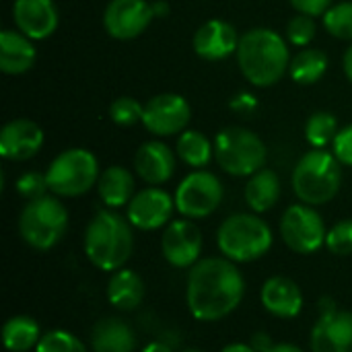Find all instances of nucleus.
Segmentation results:
<instances>
[{
	"label": "nucleus",
	"instance_id": "obj_3",
	"mask_svg": "<svg viewBox=\"0 0 352 352\" xmlns=\"http://www.w3.org/2000/svg\"><path fill=\"white\" fill-rule=\"evenodd\" d=\"M237 64L243 76L256 87H272L289 70L291 58L285 39L272 29H252L239 37Z\"/></svg>",
	"mask_w": 352,
	"mask_h": 352
},
{
	"label": "nucleus",
	"instance_id": "obj_20",
	"mask_svg": "<svg viewBox=\"0 0 352 352\" xmlns=\"http://www.w3.org/2000/svg\"><path fill=\"white\" fill-rule=\"evenodd\" d=\"M134 169L140 179L151 186H161L169 182L175 173V155L171 148L159 140L144 142L134 155Z\"/></svg>",
	"mask_w": 352,
	"mask_h": 352
},
{
	"label": "nucleus",
	"instance_id": "obj_25",
	"mask_svg": "<svg viewBox=\"0 0 352 352\" xmlns=\"http://www.w3.org/2000/svg\"><path fill=\"white\" fill-rule=\"evenodd\" d=\"M280 198V179L272 169H260L250 175L245 186V202L254 212H266L276 206Z\"/></svg>",
	"mask_w": 352,
	"mask_h": 352
},
{
	"label": "nucleus",
	"instance_id": "obj_1",
	"mask_svg": "<svg viewBox=\"0 0 352 352\" xmlns=\"http://www.w3.org/2000/svg\"><path fill=\"white\" fill-rule=\"evenodd\" d=\"M243 295V274L227 258H200L188 272L186 303L198 322L225 320L241 305Z\"/></svg>",
	"mask_w": 352,
	"mask_h": 352
},
{
	"label": "nucleus",
	"instance_id": "obj_45",
	"mask_svg": "<svg viewBox=\"0 0 352 352\" xmlns=\"http://www.w3.org/2000/svg\"><path fill=\"white\" fill-rule=\"evenodd\" d=\"M184 352H204V351H196V349H190V351H184Z\"/></svg>",
	"mask_w": 352,
	"mask_h": 352
},
{
	"label": "nucleus",
	"instance_id": "obj_41",
	"mask_svg": "<svg viewBox=\"0 0 352 352\" xmlns=\"http://www.w3.org/2000/svg\"><path fill=\"white\" fill-rule=\"evenodd\" d=\"M153 12H155V16H165L169 12V4L165 0H155L153 2Z\"/></svg>",
	"mask_w": 352,
	"mask_h": 352
},
{
	"label": "nucleus",
	"instance_id": "obj_11",
	"mask_svg": "<svg viewBox=\"0 0 352 352\" xmlns=\"http://www.w3.org/2000/svg\"><path fill=\"white\" fill-rule=\"evenodd\" d=\"M163 258L173 268H192L202 254V233L192 219L171 221L161 237Z\"/></svg>",
	"mask_w": 352,
	"mask_h": 352
},
{
	"label": "nucleus",
	"instance_id": "obj_5",
	"mask_svg": "<svg viewBox=\"0 0 352 352\" xmlns=\"http://www.w3.org/2000/svg\"><path fill=\"white\" fill-rule=\"evenodd\" d=\"M342 163L334 153L314 148L305 153L293 171V190L303 204L320 206L330 202L342 184Z\"/></svg>",
	"mask_w": 352,
	"mask_h": 352
},
{
	"label": "nucleus",
	"instance_id": "obj_7",
	"mask_svg": "<svg viewBox=\"0 0 352 352\" xmlns=\"http://www.w3.org/2000/svg\"><path fill=\"white\" fill-rule=\"evenodd\" d=\"M214 159L229 175L248 177L264 169L266 146L258 134L239 126H231L219 132L214 140Z\"/></svg>",
	"mask_w": 352,
	"mask_h": 352
},
{
	"label": "nucleus",
	"instance_id": "obj_2",
	"mask_svg": "<svg viewBox=\"0 0 352 352\" xmlns=\"http://www.w3.org/2000/svg\"><path fill=\"white\" fill-rule=\"evenodd\" d=\"M85 256L103 270L116 272L124 268L134 252V235L128 219L113 210H99L85 229Z\"/></svg>",
	"mask_w": 352,
	"mask_h": 352
},
{
	"label": "nucleus",
	"instance_id": "obj_34",
	"mask_svg": "<svg viewBox=\"0 0 352 352\" xmlns=\"http://www.w3.org/2000/svg\"><path fill=\"white\" fill-rule=\"evenodd\" d=\"M287 37L293 45L299 47H307L314 37H316V21L309 14L299 12L297 16H293L287 25Z\"/></svg>",
	"mask_w": 352,
	"mask_h": 352
},
{
	"label": "nucleus",
	"instance_id": "obj_14",
	"mask_svg": "<svg viewBox=\"0 0 352 352\" xmlns=\"http://www.w3.org/2000/svg\"><path fill=\"white\" fill-rule=\"evenodd\" d=\"M173 210H175V198H171L159 186H153L134 194V198L128 204L126 219L134 229L155 231L165 227V223H169Z\"/></svg>",
	"mask_w": 352,
	"mask_h": 352
},
{
	"label": "nucleus",
	"instance_id": "obj_39",
	"mask_svg": "<svg viewBox=\"0 0 352 352\" xmlns=\"http://www.w3.org/2000/svg\"><path fill=\"white\" fill-rule=\"evenodd\" d=\"M252 346H254V351L256 352H268L274 344H272V338L266 334V332H256L254 336H252V342H250Z\"/></svg>",
	"mask_w": 352,
	"mask_h": 352
},
{
	"label": "nucleus",
	"instance_id": "obj_15",
	"mask_svg": "<svg viewBox=\"0 0 352 352\" xmlns=\"http://www.w3.org/2000/svg\"><path fill=\"white\" fill-rule=\"evenodd\" d=\"M309 344L311 352H352V311L322 314Z\"/></svg>",
	"mask_w": 352,
	"mask_h": 352
},
{
	"label": "nucleus",
	"instance_id": "obj_17",
	"mask_svg": "<svg viewBox=\"0 0 352 352\" xmlns=\"http://www.w3.org/2000/svg\"><path fill=\"white\" fill-rule=\"evenodd\" d=\"M43 144L41 128L25 118L8 122L0 132V153L10 161H27L39 153Z\"/></svg>",
	"mask_w": 352,
	"mask_h": 352
},
{
	"label": "nucleus",
	"instance_id": "obj_40",
	"mask_svg": "<svg viewBox=\"0 0 352 352\" xmlns=\"http://www.w3.org/2000/svg\"><path fill=\"white\" fill-rule=\"evenodd\" d=\"M221 352H256V351H254V346H252V344H248V342H231V344H227V346H225Z\"/></svg>",
	"mask_w": 352,
	"mask_h": 352
},
{
	"label": "nucleus",
	"instance_id": "obj_35",
	"mask_svg": "<svg viewBox=\"0 0 352 352\" xmlns=\"http://www.w3.org/2000/svg\"><path fill=\"white\" fill-rule=\"evenodd\" d=\"M14 188H16L19 196H23L27 202L45 196V192L50 190L47 177L41 175V173H37V171H27V173H23V175L16 179Z\"/></svg>",
	"mask_w": 352,
	"mask_h": 352
},
{
	"label": "nucleus",
	"instance_id": "obj_44",
	"mask_svg": "<svg viewBox=\"0 0 352 352\" xmlns=\"http://www.w3.org/2000/svg\"><path fill=\"white\" fill-rule=\"evenodd\" d=\"M344 72H346L349 80L352 82V45L351 50L346 52V56H344Z\"/></svg>",
	"mask_w": 352,
	"mask_h": 352
},
{
	"label": "nucleus",
	"instance_id": "obj_8",
	"mask_svg": "<svg viewBox=\"0 0 352 352\" xmlns=\"http://www.w3.org/2000/svg\"><path fill=\"white\" fill-rule=\"evenodd\" d=\"M45 177L54 196L76 198L99 182V163L87 148H68L52 161Z\"/></svg>",
	"mask_w": 352,
	"mask_h": 352
},
{
	"label": "nucleus",
	"instance_id": "obj_19",
	"mask_svg": "<svg viewBox=\"0 0 352 352\" xmlns=\"http://www.w3.org/2000/svg\"><path fill=\"white\" fill-rule=\"evenodd\" d=\"M260 301L264 309L280 320H293L303 309L301 287L287 276H272L262 285Z\"/></svg>",
	"mask_w": 352,
	"mask_h": 352
},
{
	"label": "nucleus",
	"instance_id": "obj_38",
	"mask_svg": "<svg viewBox=\"0 0 352 352\" xmlns=\"http://www.w3.org/2000/svg\"><path fill=\"white\" fill-rule=\"evenodd\" d=\"M231 109L235 111V113H239V116H252V113H256V109H258V101H256V97L254 95H250V93H239L235 99H231Z\"/></svg>",
	"mask_w": 352,
	"mask_h": 352
},
{
	"label": "nucleus",
	"instance_id": "obj_42",
	"mask_svg": "<svg viewBox=\"0 0 352 352\" xmlns=\"http://www.w3.org/2000/svg\"><path fill=\"white\" fill-rule=\"evenodd\" d=\"M142 352H173L171 351V346L169 344H165V342H151V344H146Z\"/></svg>",
	"mask_w": 352,
	"mask_h": 352
},
{
	"label": "nucleus",
	"instance_id": "obj_36",
	"mask_svg": "<svg viewBox=\"0 0 352 352\" xmlns=\"http://www.w3.org/2000/svg\"><path fill=\"white\" fill-rule=\"evenodd\" d=\"M332 146H334L336 159H338L342 165L352 167V124L351 126H346V128H342V130L336 134Z\"/></svg>",
	"mask_w": 352,
	"mask_h": 352
},
{
	"label": "nucleus",
	"instance_id": "obj_22",
	"mask_svg": "<svg viewBox=\"0 0 352 352\" xmlns=\"http://www.w3.org/2000/svg\"><path fill=\"white\" fill-rule=\"evenodd\" d=\"M35 62V47L31 37L16 31L0 33V70L4 74H23Z\"/></svg>",
	"mask_w": 352,
	"mask_h": 352
},
{
	"label": "nucleus",
	"instance_id": "obj_30",
	"mask_svg": "<svg viewBox=\"0 0 352 352\" xmlns=\"http://www.w3.org/2000/svg\"><path fill=\"white\" fill-rule=\"evenodd\" d=\"M324 27L338 39L352 41V2H340L326 10Z\"/></svg>",
	"mask_w": 352,
	"mask_h": 352
},
{
	"label": "nucleus",
	"instance_id": "obj_43",
	"mask_svg": "<svg viewBox=\"0 0 352 352\" xmlns=\"http://www.w3.org/2000/svg\"><path fill=\"white\" fill-rule=\"evenodd\" d=\"M268 352H303L299 346H295V344H287V342H283V344H274L272 349Z\"/></svg>",
	"mask_w": 352,
	"mask_h": 352
},
{
	"label": "nucleus",
	"instance_id": "obj_12",
	"mask_svg": "<svg viewBox=\"0 0 352 352\" xmlns=\"http://www.w3.org/2000/svg\"><path fill=\"white\" fill-rule=\"evenodd\" d=\"M192 118L190 103L175 93H163L153 97L144 105L142 124L157 136H173L182 132Z\"/></svg>",
	"mask_w": 352,
	"mask_h": 352
},
{
	"label": "nucleus",
	"instance_id": "obj_37",
	"mask_svg": "<svg viewBox=\"0 0 352 352\" xmlns=\"http://www.w3.org/2000/svg\"><path fill=\"white\" fill-rule=\"evenodd\" d=\"M291 4L303 12V14H309V16H324L326 10L332 6V0H291Z\"/></svg>",
	"mask_w": 352,
	"mask_h": 352
},
{
	"label": "nucleus",
	"instance_id": "obj_31",
	"mask_svg": "<svg viewBox=\"0 0 352 352\" xmlns=\"http://www.w3.org/2000/svg\"><path fill=\"white\" fill-rule=\"evenodd\" d=\"M33 352H87V346L80 338L66 330H50L41 336Z\"/></svg>",
	"mask_w": 352,
	"mask_h": 352
},
{
	"label": "nucleus",
	"instance_id": "obj_29",
	"mask_svg": "<svg viewBox=\"0 0 352 352\" xmlns=\"http://www.w3.org/2000/svg\"><path fill=\"white\" fill-rule=\"evenodd\" d=\"M338 122L332 113L328 111H318L314 113L307 124H305V138L314 148H324L330 142H334L338 134Z\"/></svg>",
	"mask_w": 352,
	"mask_h": 352
},
{
	"label": "nucleus",
	"instance_id": "obj_23",
	"mask_svg": "<svg viewBox=\"0 0 352 352\" xmlns=\"http://www.w3.org/2000/svg\"><path fill=\"white\" fill-rule=\"evenodd\" d=\"M144 280L130 268L111 272L107 283V301L120 311H132L144 301Z\"/></svg>",
	"mask_w": 352,
	"mask_h": 352
},
{
	"label": "nucleus",
	"instance_id": "obj_27",
	"mask_svg": "<svg viewBox=\"0 0 352 352\" xmlns=\"http://www.w3.org/2000/svg\"><path fill=\"white\" fill-rule=\"evenodd\" d=\"M328 70V56L322 50H301L289 64L291 78L299 85L318 82Z\"/></svg>",
	"mask_w": 352,
	"mask_h": 352
},
{
	"label": "nucleus",
	"instance_id": "obj_28",
	"mask_svg": "<svg viewBox=\"0 0 352 352\" xmlns=\"http://www.w3.org/2000/svg\"><path fill=\"white\" fill-rule=\"evenodd\" d=\"M212 142L198 130H186L177 140V157L194 169L206 167L212 161Z\"/></svg>",
	"mask_w": 352,
	"mask_h": 352
},
{
	"label": "nucleus",
	"instance_id": "obj_4",
	"mask_svg": "<svg viewBox=\"0 0 352 352\" xmlns=\"http://www.w3.org/2000/svg\"><path fill=\"white\" fill-rule=\"evenodd\" d=\"M272 231L258 214L237 212L227 217L217 231V245L223 258L235 264L256 262L272 248Z\"/></svg>",
	"mask_w": 352,
	"mask_h": 352
},
{
	"label": "nucleus",
	"instance_id": "obj_33",
	"mask_svg": "<svg viewBox=\"0 0 352 352\" xmlns=\"http://www.w3.org/2000/svg\"><path fill=\"white\" fill-rule=\"evenodd\" d=\"M326 248L334 256H351L352 254V219L338 221L326 235Z\"/></svg>",
	"mask_w": 352,
	"mask_h": 352
},
{
	"label": "nucleus",
	"instance_id": "obj_32",
	"mask_svg": "<svg viewBox=\"0 0 352 352\" xmlns=\"http://www.w3.org/2000/svg\"><path fill=\"white\" fill-rule=\"evenodd\" d=\"M144 105L132 97H120L109 105V118L118 126H134L142 122Z\"/></svg>",
	"mask_w": 352,
	"mask_h": 352
},
{
	"label": "nucleus",
	"instance_id": "obj_26",
	"mask_svg": "<svg viewBox=\"0 0 352 352\" xmlns=\"http://www.w3.org/2000/svg\"><path fill=\"white\" fill-rule=\"evenodd\" d=\"M37 322L29 316H12L2 326V342L8 352H31L41 340Z\"/></svg>",
	"mask_w": 352,
	"mask_h": 352
},
{
	"label": "nucleus",
	"instance_id": "obj_6",
	"mask_svg": "<svg viewBox=\"0 0 352 352\" xmlns=\"http://www.w3.org/2000/svg\"><path fill=\"white\" fill-rule=\"evenodd\" d=\"M68 229V210L56 196H41L29 200L19 217L21 239L37 250L47 252L56 248Z\"/></svg>",
	"mask_w": 352,
	"mask_h": 352
},
{
	"label": "nucleus",
	"instance_id": "obj_16",
	"mask_svg": "<svg viewBox=\"0 0 352 352\" xmlns=\"http://www.w3.org/2000/svg\"><path fill=\"white\" fill-rule=\"evenodd\" d=\"M12 19L27 37L45 39L58 27V8L54 0H14Z\"/></svg>",
	"mask_w": 352,
	"mask_h": 352
},
{
	"label": "nucleus",
	"instance_id": "obj_13",
	"mask_svg": "<svg viewBox=\"0 0 352 352\" xmlns=\"http://www.w3.org/2000/svg\"><path fill=\"white\" fill-rule=\"evenodd\" d=\"M153 19V2L146 0H111L103 12L105 31L124 41L144 33Z\"/></svg>",
	"mask_w": 352,
	"mask_h": 352
},
{
	"label": "nucleus",
	"instance_id": "obj_24",
	"mask_svg": "<svg viewBox=\"0 0 352 352\" xmlns=\"http://www.w3.org/2000/svg\"><path fill=\"white\" fill-rule=\"evenodd\" d=\"M97 192H99L101 202L109 208L128 206L130 200L134 198V175H132V171L122 167V165L107 167L99 175Z\"/></svg>",
	"mask_w": 352,
	"mask_h": 352
},
{
	"label": "nucleus",
	"instance_id": "obj_21",
	"mask_svg": "<svg viewBox=\"0 0 352 352\" xmlns=\"http://www.w3.org/2000/svg\"><path fill=\"white\" fill-rule=\"evenodd\" d=\"M93 352H134L136 334L132 326L118 318H105L91 330Z\"/></svg>",
	"mask_w": 352,
	"mask_h": 352
},
{
	"label": "nucleus",
	"instance_id": "obj_10",
	"mask_svg": "<svg viewBox=\"0 0 352 352\" xmlns=\"http://www.w3.org/2000/svg\"><path fill=\"white\" fill-rule=\"evenodd\" d=\"M328 229L320 212L309 204H293L280 219V237L295 254H314L326 245Z\"/></svg>",
	"mask_w": 352,
	"mask_h": 352
},
{
	"label": "nucleus",
	"instance_id": "obj_18",
	"mask_svg": "<svg viewBox=\"0 0 352 352\" xmlns=\"http://www.w3.org/2000/svg\"><path fill=\"white\" fill-rule=\"evenodd\" d=\"M192 45L200 58L212 62V60H223V58L231 56L233 52H237L239 37L231 23L212 19V21H206L194 33Z\"/></svg>",
	"mask_w": 352,
	"mask_h": 352
},
{
	"label": "nucleus",
	"instance_id": "obj_9",
	"mask_svg": "<svg viewBox=\"0 0 352 352\" xmlns=\"http://www.w3.org/2000/svg\"><path fill=\"white\" fill-rule=\"evenodd\" d=\"M225 190L221 179L210 171H194L182 179L175 190V210L184 219H206L223 202Z\"/></svg>",
	"mask_w": 352,
	"mask_h": 352
}]
</instances>
